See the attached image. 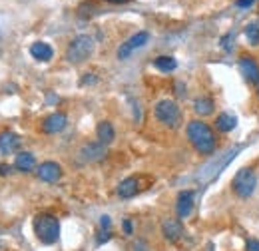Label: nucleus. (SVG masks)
<instances>
[{
	"instance_id": "1",
	"label": "nucleus",
	"mask_w": 259,
	"mask_h": 251,
	"mask_svg": "<svg viewBox=\"0 0 259 251\" xmlns=\"http://www.w3.org/2000/svg\"><path fill=\"white\" fill-rule=\"evenodd\" d=\"M186 134H188V140H190V144L195 148L197 154L211 156L215 152V146H218L215 134H213V130L205 124V122L192 120L190 124L186 126Z\"/></svg>"
},
{
	"instance_id": "2",
	"label": "nucleus",
	"mask_w": 259,
	"mask_h": 251,
	"mask_svg": "<svg viewBox=\"0 0 259 251\" xmlns=\"http://www.w3.org/2000/svg\"><path fill=\"white\" fill-rule=\"evenodd\" d=\"M34 233L40 243L52 245L60 237V221L52 214H38L34 218Z\"/></svg>"
},
{
	"instance_id": "3",
	"label": "nucleus",
	"mask_w": 259,
	"mask_h": 251,
	"mask_svg": "<svg viewBox=\"0 0 259 251\" xmlns=\"http://www.w3.org/2000/svg\"><path fill=\"white\" fill-rule=\"evenodd\" d=\"M257 188V176L253 172V168H241L237 170V174L231 180V189L237 197L247 199L253 195V191Z\"/></svg>"
},
{
	"instance_id": "4",
	"label": "nucleus",
	"mask_w": 259,
	"mask_h": 251,
	"mask_svg": "<svg viewBox=\"0 0 259 251\" xmlns=\"http://www.w3.org/2000/svg\"><path fill=\"white\" fill-rule=\"evenodd\" d=\"M94 52V40L86 34L82 36H76L70 44H68V50H66V60L70 64H84Z\"/></svg>"
},
{
	"instance_id": "5",
	"label": "nucleus",
	"mask_w": 259,
	"mask_h": 251,
	"mask_svg": "<svg viewBox=\"0 0 259 251\" xmlns=\"http://www.w3.org/2000/svg\"><path fill=\"white\" fill-rule=\"evenodd\" d=\"M154 114H156V120L160 124L167 126L171 130H176L178 126L182 124V110L174 100H167V98L160 100L156 104V108H154Z\"/></svg>"
},
{
	"instance_id": "6",
	"label": "nucleus",
	"mask_w": 259,
	"mask_h": 251,
	"mask_svg": "<svg viewBox=\"0 0 259 251\" xmlns=\"http://www.w3.org/2000/svg\"><path fill=\"white\" fill-rule=\"evenodd\" d=\"M150 40V34L146 30L142 32H136L132 38H128L120 48H118V58L120 60H126V58H130L132 56V52L134 50H138V48H142V46H146V42Z\"/></svg>"
},
{
	"instance_id": "7",
	"label": "nucleus",
	"mask_w": 259,
	"mask_h": 251,
	"mask_svg": "<svg viewBox=\"0 0 259 251\" xmlns=\"http://www.w3.org/2000/svg\"><path fill=\"white\" fill-rule=\"evenodd\" d=\"M237 66H239V72H241V76H243L245 82H249V84H257L259 82V64L253 56H241L239 62H237Z\"/></svg>"
},
{
	"instance_id": "8",
	"label": "nucleus",
	"mask_w": 259,
	"mask_h": 251,
	"mask_svg": "<svg viewBox=\"0 0 259 251\" xmlns=\"http://www.w3.org/2000/svg\"><path fill=\"white\" fill-rule=\"evenodd\" d=\"M36 176L46 182V184H56L60 178H62V168L56 163V161H44L38 165L36 170Z\"/></svg>"
},
{
	"instance_id": "9",
	"label": "nucleus",
	"mask_w": 259,
	"mask_h": 251,
	"mask_svg": "<svg viewBox=\"0 0 259 251\" xmlns=\"http://www.w3.org/2000/svg\"><path fill=\"white\" fill-rule=\"evenodd\" d=\"M106 156H108V148L102 142H90V144L82 146V150H80L82 161H100Z\"/></svg>"
},
{
	"instance_id": "10",
	"label": "nucleus",
	"mask_w": 259,
	"mask_h": 251,
	"mask_svg": "<svg viewBox=\"0 0 259 251\" xmlns=\"http://www.w3.org/2000/svg\"><path fill=\"white\" fill-rule=\"evenodd\" d=\"M68 124V118H66L62 112H54L50 116H46L42 120V132L44 134H60Z\"/></svg>"
},
{
	"instance_id": "11",
	"label": "nucleus",
	"mask_w": 259,
	"mask_h": 251,
	"mask_svg": "<svg viewBox=\"0 0 259 251\" xmlns=\"http://www.w3.org/2000/svg\"><path fill=\"white\" fill-rule=\"evenodd\" d=\"M20 144H22V140H20L18 134H14V132H10V130L0 132V154H4V156L14 154V152L20 148Z\"/></svg>"
},
{
	"instance_id": "12",
	"label": "nucleus",
	"mask_w": 259,
	"mask_h": 251,
	"mask_svg": "<svg viewBox=\"0 0 259 251\" xmlns=\"http://www.w3.org/2000/svg\"><path fill=\"white\" fill-rule=\"evenodd\" d=\"M176 212L180 220H186L194 212V191H182L176 201Z\"/></svg>"
},
{
	"instance_id": "13",
	"label": "nucleus",
	"mask_w": 259,
	"mask_h": 251,
	"mask_svg": "<svg viewBox=\"0 0 259 251\" xmlns=\"http://www.w3.org/2000/svg\"><path fill=\"white\" fill-rule=\"evenodd\" d=\"M162 231L163 237L169 239V241H178L182 235H184V225L180 220H165L162 223Z\"/></svg>"
},
{
	"instance_id": "14",
	"label": "nucleus",
	"mask_w": 259,
	"mask_h": 251,
	"mask_svg": "<svg viewBox=\"0 0 259 251\" xmlns=\"http://www.w3.org/2000/svg\"><path fill=\"white\" fill-rule=\"evenodd\" d=\"M30 56H32L34 60H38V62H48V60H52L54 50L46 42H34L32 46H30Z\"/></svg>"
},
{
	"instance_id": "15",
	"label": "nucleus",
	"mask_w": 259,
	"mask_h": 251,
	"mask_svg": "<svg viewBox=\"0 0 259 251\" xmlns=\"http://www.w3.org/2000/svg\"><path fill=\"white\" fill-rule=\"evenodd\" d=\"M138 191H140V182H138V178H126V180L120 182V186H118V195H120L122 199L134 197Z\"/></svg>"
},
{
	"instance_id": "16",
	"label": "nucleus",
	"mask_w": 259,
	"mask_h": 251,
	"mask_svg": "<svg viewBox=\"0 0 259 251\" xmlns=\"http://www.w3.org/2000/svg\"><path fill=\"white\" fill-rule=\"evenodd\" d=\"M96 136H98V142H102L104 146H108V144L114 142L116 130H114V126L110 124V122H100L96 128Z\"/></svg>"
},
{
	"instance_id": "17",
	"label": "nucleus",
	"mask_w": 259,
	"mask_h": 251,
	"mask_svg": "<svg viewBox=\"0 0 259 251\" xmlns=\"http://www.w3.org/2000/svg\"><path fill=\"white\" fill-rule=\"evenodd\" d=\"M34 165H36V157H34L30 152H20V154H16L14 168H16L18 172H32Z\"/></svg>"
},
{
	"instance_id": "18",
	"label": "nucleus",
	"mask_w": 259,
	"mask_h": 251,
	"mask_svg": "<svg viewBox=\"0 0 259 251\" xmlns=\"http://www.w3.org/2000/svg\"><path fill=\"white\" fill-rule=\"evenodd\" d=\"M213 110H215V104L207 96H201V98H197L194 102V112L197 116H211Z\"/></svg>"
},
{
	"instance_id": "19",
	"label": "nucleus",
	"mask_w": 259,
	"mask_h": 251,
	"mask_svg": "<svg viewBox=\"0 0 259 251\" xmlns=\"http://www.w3.org/2000/svg\"><path fill=\"white\" fill-rule=\"evenodd\" d=\"M235 126H237L235 116H231V114H227V112H222V114L215 118V128H218L220 132H224V134L235 130Z\"/></svg>"
},
{
	"instance_id": "20",
	"label": "nucleus",
	"mask_w": 259,
	"mask_h": 251,
	"mask_svg": "<svg viewBox=\"0 0 259 251\" xmlns=\"http://www.w3.org/2000/svg\"><path fill=\"white\" fill-rule=\"evenodd\" d=\"M154 66L160 70V72H174L178 68V60L174 56H158L154 60Z\"/></svg>"
},
{
	"instance_id": "21",
	"label": "nucleus",
	"mask_w": 259,
	"mask_h": 251,
	"mask_svg": "<svg viewBox=\"0 0 259 251\" xmlns=\"http://www.w3.org/2000/svg\"><path fill=\"white\" fill-rule=\"evenodd\" d=\"M245 38L251 46H259V20H253L245 26Z\"/></svg>"
},
{
	"instance_id": "22",
	"label": "nucleus",
	"mask_w": 259,
	"mask_h": 251,
	"mask_svg": "<svg viewBox=\"0 0 259 251\" xmlns=\"http://www.w3.org/2000/svg\"><path fill=\"white\" fill-rule=\"evenodd\" d=\"M233 42H235V34H233V32H227L226 36H222V40H220V44H222V48H224L226 52H231V50H233Z\"/></svg>"
},
{
	"instance_id": "23",
	"label": "nucleus",
	"mask_w": 259,
	"mask_h": 251,
	"mask_svg": "<svg viewBox=\"0 0 259 251\" xmlns=\"http://www.w3.org/2000/svg\"><path fill=\"white\" fill-rule=\"evenodd\" d=\"M110 237H112V231H110V229H102V227H100V231H98V243L102 245V243H106Z\"/></svg>"
},
{
	"instance_id": "24",
	"label": "nucleus",
	"mask_w": 259,
	"mask_h": 251,
	"mask_svg": "<svg viewBox=\"0 0 259 251\" xmlns=\"http://www.w3.org/2000/svg\"><path fill=\"white\" fill-rule=\"evenodd\" d=\"M245 251H259V241L257 239H249L245 243Z\"/></svg>"
},
{
	"instance_id": "25",
	"label": "nucleus",
	"mask_w": 259,
	"mask_h": 251,
	"mask_svg": "<svg viewBox=\"0 0 259 251\" xmlns=\"http://www.w3.org/2000/svg\"><path fill=\"white\" fill-rule=\"evenodd\" d=\"M100 227H102V229H110V227H112V221H110L108 216H102V218H100Z\"/></svg>"
},
{
	"instance_id": "26",
	"label": "nucleus",
	"mask_w": 259,
	"mask_h": 251,
	"mask_svg": "<svg viewBox=\"0 0 259 251\" xmlns=\"http://www.w3.org/2000/svg\"><path fill=\"white\" fill-rule=\"evenodd\" d=\"M253 2H255V0H235V6H237V8H249Z\"/></svg>"
},
{
	"instance_id": "27",
	"label": "nucleus",
	"mask_w": 259,
	"mask_h": 251,
	"mask_svg": "<svg viewBox=\"0 0 259 251\" xmlns=\"http://www.w3.org/2000/svg\"><path fill=\"white\" fill-rule=\"evenodd\" d=\"M94 82H96V74H86L84 80H82V86H86V84H94Z\"/></svg>"
},
{
	"instance_id": "28",
	"label": "nucleus",
	"mask_w": 259,
	"mask_h": 251,
	"mask_svg": "<svg viewBox=\"0 0 259 251\" xmlns=\"http://www.w3.org/2000/svg\"><path fill=\"white\" fill-rule=\"evenodd\" d=\"M10 172H12V165H8V163H0V176H10Z\"/></svg>"
},
{
	"instance_id": "29",
	"label": "nucleus",
	"mask_w": 259,
	"mask_h": 251,
	"mask_svg": "<svg viewBox=\"0 0 259 251\" xmlns=\"http://www.w3.org/2000/svg\"><path fill=\"white\" fill-rule=\"evenodd\" d=\"M176 92H178L180 98H182V96H186V90H184V84H182V82H176Z\"/></svg>"
},
{
	"instance_id": "30",
	"label": "nucleus",
	"mask_w": 259,
	"mask_h": 251,
	"mask_svg": "<svg viewBox=\"0 0 259 251\" xmlns=\"http://www.w3.org/2000/svg\"><path fill=\"white\" fill-rule=\"evenodd\" d=\"M124 233H132V221L130 220H124Z\"/></svg>"
},
{
	"instance_id": "31",
	"label": "nucleus",
	"mask_w": 259,
	"mask_h": 251,
	"mask_svg": "<svg viewBox=\"0 0 259 251\" xmlns=\"http://www.w3.org/2000/svg\"><path fill=\"white\" fill-rule=\"evenodd\" d=\"M108 2H112V4H124V2H128V0H108Z\"/></svg>"
},
{
	"instance_id": "32",
	"label": "nucleus",
	"mask_w": 259,
	"mask_h": 251,
	"mask_svg": "<svg viewBox=\"0 0 259 251\" xmlns=\"http://www.w3.org/2000/svg\"><path fill=\"white\" fill-rule=\"evenodd\" d=\"M255 86H257V94H259V82H257V84H255Z\"/></svg>"
}]
</instances>
